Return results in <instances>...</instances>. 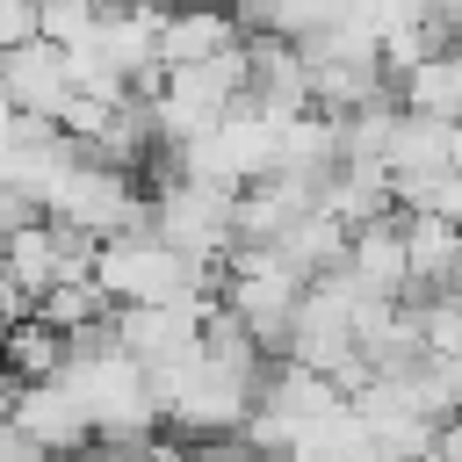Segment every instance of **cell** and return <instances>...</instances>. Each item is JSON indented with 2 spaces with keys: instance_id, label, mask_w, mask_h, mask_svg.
Wrapping results in <instances>:
<instances>
[{
  "instance_id": "10",
  "label": "cell",
  "mask_w": 462,
  "mask_h": 462,
  "mask_svg": "<svg viewBox=\"0 0 462 462\" xmlns=\"http://www.w3.org/2000/svg\"><path fill=\"white\" fill-rule=\"evenodd\" d=\"M0 72H7V108H22V116H51V123H65V116H72V101H79L72 51H65V43H51V36L14 43Z\"/></svg>"
},
{
  "instance_id": "7",
  "label": "cell",
  "mask_w": 462,
  "mask_h": 462,
  "mask_svg": "<svg viewBox=\"0 0 462 462\" xmlns=\"http://www.w3.org/2000/svg\"><path fill=\"white\" fill-rule=\"evenodd\" d=\"M7 426H22L29 440H43V448L65 455V462H79V455L101 448V440H94V419H87V404H79V390H72L65 375L7 383Z\"/></svg>"
},
{
  "instance_id": "14",
  "label": "cell",
  "mask_w": 462,
  "mask_h": 462,
  "mask_svg": "<svg viewBox=\"0 0 462 462\" xmlns=\"http://www.w3.org/2000/svg\"><path fill=\"white\" fill-rule=\"evenodd\" d=\"M455 253H462V231H455V224H440V217H411V274H419V296L440 289V274L455 267Z\"/></svg>"
},
{
  "instance_id": "18",
  "label": "cell",
  "mask_w": 462,
  "mask_h": 462,
  "mask_svg": "<svg viewBox=\"0 0 462 462\" xmlns=\"http://www.w3.org/2000/svg\"><path fill=\"white\" fill-rule=\"evenodd\" d=\"M123 462H195V448H188V440H144V448H130Z\"/></svg>"
},
{
  "instance_id": "5",
  "label": "cell",
  "mask_w": 462,
  "mask_h": 462,
  "mask_svg": "<svg viewBox=\"0 0 462 462\" xmlns=\"http://www.w3.org/2000/svg\"><path fill=\"white\" fill-rule=\"evenodd\" d=\"M303 58H310V87H318V108H325V116H354V108L397 94V72H390V58H383V43H375L368 29L310 36Z\"/></svg>"
},
{
  "instance_id": "6",
  "label": "cell",
  "mask_w": 462,
  "mask_h": 462,
  "mask_svg": "<svg viewBox=\"0 0 462 462\" xmlns=\"http://www.w3.org/2000/svg\"><path fill=\"white\" fill-rule=\"evenodd\" d=\"M289 361H303V368H318V375H332V383H346V390L368 383L361 332H354V296H346L332 274L310 282L303 318H296V332H289Z\"/></svg>"
},
{
  "instance_id": "13",
  "label": "cell",
  "mask_w": 462,
  "mask_h": 462,
  "mask_svg": "<svg viewBox=\"0 0 462 462\" xmlns=\"http://www.w3.org/2000/svg\"><path fill=\"white\" fill-rule=\"evenodd\" d=\"M397 94H404V108H419V116L462 123V43L440 51V58H426V65H411V72L397 79Z\"/></svg>"
},
{
  "instance_id": "20",
  "label": "cell",
  "mask_w": 462,
  "mask_h": 462,
  "mask_svg": "<svg viewBox=\"0 0 462 462\" xmlns=\"http://www.w3.org/2000/svg\"><path fill=\"white\" fill-rule=\"evenodd\" d=\"M433 296H455V303H462V253H455V267L440 274V289H433Z\"/></svg>"
},
{
  "instance_id": "12",
  "label": "cell",
  "mask_w": 462,
  "mask_h": 462,
  "mask_svg": "<svg viewBox=\"0 0 462 462\" xmlns=\"http://www.w3.org/2000/svg\"><path fill=\"white\" fill-rule=\"evenodd\" d=\"M238 43H245V29H238V14L217 7V0H180V7H166V22H159V65H166V72H173V65L224 58V51H238Z\"/></svg>"
},
{
  "instance_id": "17",
  "label": "cell",
  "mask_w": 462,
  "mask_h": 462,
  "mask_svg": "<svg viewBox=\"0 0 462 462\" xmlns=\"http://www.w3.org/2000/svg\"><path fill=\"white\" fill-rule=\"evenodd\" d=\"M0 462H65V455H51V448L29 440L22 426H7V433H0Z\"/></svg>"
},
{
  "instance_id": "11",
  "label": "cell",
  "mask_w": 462,
  "mask_h": 462,
  "mask_svg": "<svg viewBox=\"0 0 462 462\" xmlns=\"http://www.w3.org/2000/svg\"><path fill=\"white\" fill-rule=\"evenodd\" d=\"M209 303H130L123 310V354L144 361V368H166V361L195 354L202 346V325H209Z\"/></svg>"
},
{
  "instance_id": "15",
  "label": "cell",
  "mask_w": 462,
  "mask_h": 462,
  "mask_svg": "<svg viewBox=\"0 0 462 462\" xmlns=\"http://www.w3.org/2000/svg\"><path fill=\"white\" fill-rule=\"evenodd\" d=\"M397 209L404 217H440L462 231V173H433V180H404L397 188Z\"/></svg>"
},
{
  "instance_id": "16",
  "label": "cell",
  "mask_w": 462,
  "mask_h": 462,
  "mask_svg": "<svg viewBox=\"0 0 462 462\" xmlns=\"http://www.w3.org/2000/svg\"><path fill=\"white\" fill-rule=\"evenodd\" d=\"M419 339H426V354L462 361V303L455 296H419Z\"/></svg>"
},
{
  "instance_id": "3",
  "label": "cell",
  "mask_w": 462,
  "mask_h": 462,
  "mask_svg": "<svg viewBox=\"0 0 462 462\" xmlns=\"http://www.w3.org/2000/svg\"><path fill=\"white\" fill-rule=\"evenodd\" d=\"M303 296H310V274H296L274 245H238L231 267H224V303L253 325V339L282 361L289 354V332L303 318Z\"/></svg>"
},
{
  "instance_id": "4",
  "label": "cell",
  "mask_w": 462,
  "mask_h": 462,
  "mask_svg": "<svg viewBox=\"0 0 462 462\" xmlns=\"http://www.w3.org/2000/svg\"><path fill=\"white\" fill-rule=\"evenodd\" d=\"M51 217L108 245V238H123V231H152V188H137V173H130V166H108V159H94V152H87V159L65 173V188H58Z\"/></svg>"
},
{
  "instance_id": "1",
  "label": "cell",
  "mask_w": 462,
  "mask_h": 462,
  "mask_svg": "<svg viewBox=\"0 0 462 462\" xmlns=\"http://www.w3.org/2000/svg\"><path fill=\"white\" fill-rule=\"evenodd\" d=\"M94 289L116 310H130V303H209V296H224V267L188 260L159 231H123L94 253Z\"/></svg>"
},
{
  "instance_id": "9",
  "label": "cell",
  "mask_w": 462,
  "mask_h": 462,
  "mask_svg": "<svg viewBox=\"0 0 462 462\" xmlns=\"http://www.w3.org/2000/svg\"><path fill=\"white\" fill-rule=\"evenodd\" d=\"M339 282H354L361 296H397V303H419V274H411V217L397 209V217H383V224L354 231Z\"/></svg>"
},
{
  "instance_id": "2",
  "label": "cell",
  "mask_w": 462,
  "mask_h": 462,
  "mask_svg": "<svg viewBox=\"0 0 462 462\" xmlns=\"http://www.w3.org/2000/svg\"><path fill=\"white\" fill-rule=\"evenodd\" d=\"M238 188H217V180H195V173H159L152 188V231L166 245H180L188 260H209V267H231L238 253Z\"/></svg>"
},
{
  "instance_id": "19",
  "label": "cell",
  "mask_w": 462,
  "mask_h": 462,
  "mask_svg": "<svg viewBox=\"0 0 462 462\" xmlns=\"http://www.w3.org/2000/svg\"><path fill=\"white\" fill-rule=\"evenodd\" d=\"M433 462H462V419H448V426H440V448H433Z\"/></svg>"
},
{
  "instance_id": "8",
  "label": "cell",
  "mask_w": 462,
  "mask_h": 462,
  "mask_svg": "<svg viewBox=\"0 0 462 462\" xmlns=\"http://www.w3.org/2000/svg\"><path fill=\"white\" fill-rule=\"evenodd\" d=\"M245 101L267 108L274 123L310 116L318 108V87H310L303 43H289V36H245Z\"/></svg>"
}]
</instances>
